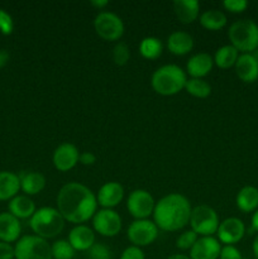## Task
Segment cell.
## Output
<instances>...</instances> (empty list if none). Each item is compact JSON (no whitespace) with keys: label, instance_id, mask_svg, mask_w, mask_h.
Returning a JSON list of instances; mask_svg holds the SVG:
<instances>
[{"label":"cell","instance_id":"1f68e13d","mask_svg":"<svg viewBox=\"0 0 258 259\" xmlns=\"http://www.w3.org/2000/svg\"><path fill=\"white\" fill-rule=\"evenodd\" d=\"M197 239H199V235L196 233L192 230H186L177 237L176 247L181 250H190Z\"/></svg>","mask_w":258,"mask_h":259},{"label":"cell","instance_id":"ab89813d","mask_svg":"<svg viewBox=\"0 0 258 259\" xmlns=\"http://www.w3.org/2000/svg\"><path fill=\"white\" fill-rule=\"evenodd\" d=\"M10 60V55L7 50H0V68L5 67Z\"/></svg>","mask_w":258,"mask_h":259},{"label":"cell","instance_id":"30bf717a","mask_svg":"<svg viewBox=\"0 0 258 259\" xmlns=\"http://www.w3.org/2000/svg\"><path fill=\"white\" fill-rule=\"evenodd\" d=\"M159 229L154 222L149 219L144 220H134L126 230V237L129 242L136 247H146L152 244L158 237Z\"/></svg>","mask_w":258,"mask_h":259},{"label":"cell","instance_id":"2e32d148","mask_svg":"<svg viewBox=\"0 0 258 259\" xmlns=\"http://www.w3.org/2000/svg\"><path fill=\"white\" fill-rule=\"evenodd\" d=\"M235 73L238 78L245 83L258 80V61L253 53H242L235 63Z\"/></svg>","mask_w":258,"mask_h":259},{"label":"cell","instance_id":"8992f818","mask_svg":"<svg viewBox=\"0 0 258 259\" xmlns=\"http://www.w3.org/2000/svg\"><path fill=\"white\" fill-rule=\"evenodd\" d=\"M190 227L199 237H212L219 228V217L212 207L199 205L194 207L190 217Z\"/></svg>","mask_w":258,"mask_h":259},{"label":"cell","instance_id":"3957f363","mask_svg":"<svg viewBox=\"0 0 258 259\" xmlns=\"http://www.w3.org/2000/svg\"><path fill=\"white\" fill-rule=\"evenodd\" d=\"M187 75L180 66L164 65L157 68L151 78L153 90L162 96H172L185 89Z\"/></svg>","mask_w":258,"mask_h":259},{"label":"cell","instance_id":"60d3db41","mask_svg":"<svg viewBox=\"0 0 258 259\" xmlns=\"http://www.w3.org/2000/svg\"><path fill=\"white\" fill-rule=\"evenodd\" d=\"M90 4L93 5L94 8H96V9L101 10V9H104L105 7H108L109 2L108 0H91Z\"/></svg>","mask_w":258,"mask_h":259},{"label":"cell","instance_id":"7bdbcfd3","mask_svg":"<svg viewBox=\"0 0 258 259\" xmlns=\"http://www.w3.org/2000/svg\"><path fill=\"white\" fill-rule=\"evenodd\" d=\"M252 250H253V254H254V257L258 259V235L254 238V240H253Z\"/></svg>","mask_w":258,"mask_h":259},{"label":"cell","instance_id":"d6a6232c","mask_svg":"<svg viewBox=\"0 0 258 259\" xmlns=\"http://www.w3.org/2000/svg\"><path fill=\"white\" fill-rule=\"evenodd\" d=\"M14 30V20L12 15L4 9H0V33L4 35H10Z\"/></svg>","mask_w":258,"mask_h":259},{"label":"cell","instance_id":"83f0119b","mask_svg":"<svg viewBox=\"0 0 258 259\" xmlns=\"http://www.w3.org/2000/svg\"><path fill=\"white\" fill-rule=\"evenodd\" d=\"M162 52H163V45L157 37H146L139 43V53L146 60H157L161 57Z\"/></svg>","mask_w":258,"mask_h":259},{"label":"cell","instance_id":"74e56055","mask_svg":"<svg viewBox=\"0 0 258 259\" xmlns=\"http://www.w3.org/2000/svg\"><path fill=\"white\" fill-rule=\"evenodd\" d=\"M14 247L9 243L0 242V259H14Z\"/></svg>","mask_w":258,"mask_h":259},{"label":"cell","instance_id":"e575fe53","mask_svg":"<svg viewBox=\"0 0 258 259\" xmlns=\"http://www.w3.org/2000/svg\"><path fill=\"white\" fill-rule=\"evenodd\" d=\"M223 7L230 13H243L248 8L247 0H224L223 2Z\"/></svg>","mask_w":258,"mask_h":259},{"label":"cell","instance_id":"5bb4252c","mask_svg":"<svg viewBox=\"0 0 258 259\" xmlns=\"http://www.w3.org/2000/svg\"><path fill=\"white\" fill-rule=\"evenodd\" d=\"M124 197V189L119 182L110 181L99 189L96 200L103 209H113L118 206Z\"/></svg>","mask_w":258,"mask_h":259},{"label":"cell","instance_id":"d4e9b609","mask_svg":"<svg viewBox=\"0 0 258 259\" xmlns=\"http://www.w3.org/2000/svg\"><path fill=\"white\" fill-rule=\"evenodd\" d=\"M237 207L243 212H253L258 209V189L254 186H244L235 197Z\"/></svg>","mask_w":258,"mask_h":259},{"label":"cell","instance_id":"836d02e7","mask_svg":"<svg viewBox=\"0 0 258 259\" xmlns=\"http://www.w3.org/2000/svg\"><path fill=\"white\" fill-rule=\"evenodd\" d=\"M88 253L90 259H111L110 249L101 243H95Z\"/></svg>","mask_w":258,"mask_h":259},{"label":"cell","instance_id":"d590c367","mask_svg":"<svg viewBox=\"0 0 258 259\" xmlns=\"http://www.w3.org/2000/svg\"><path fill=\"white\" fill-rule=\"evenodd\" d=\"M219 259H243L242 253L234 245H224L220 250Z\"/></svg>","mask_w":258,"mask_h":259},{"label":"cell","instance_id":"9c48e42d","mask_svg":"<svg viewBox=\"0 0 258 259\" xmlns=\"http://www.w3.org/2000/svg\"><path fill=\"white\" fill-rule=\"evenodd\" d=\"M154 206L156 201L153 196L146 190H134L126 199V209L136 220L148 219L151 215H153Z\"/></svg>","mask_w":258,"mask_h":259},{"label":"cell","instance_id":"7a4b0ae2","mask_svg":"<svg viewBox=\"0 0 258 259\" xmlns=\"http://www.w3.org/2000/svg\"><path fill=\"white\" fill-rule=\"evenodd\" d=\"M192 207L181 194H168L156 202L153 222L159 230L177 232L190 223Z\"/></svg>","mask_w":258,"mask_h":259},{"label":"cell","instance_id":"6da1fadb","mask_svg":"<svg viewBox=\"0 0 258 259\" xmlns=\"http://www.w3.org/2000/svg\"><path fill=\"white\" fill-rule=\"evenodd\" d=\"M56 204L63 219L75 225H81L93 219L98 211L96 195L80 182L63 185L57 194Z\"/></svg>","mask_w":258,"mask_h":259},{"label":"cell","instance_id":"603a6c76","mask_svg":"<svg viewBox=\"0 0 258 259\" xmlns=\"http://www.w3.org/2000/svg\"><path fill=\"white\" fill-rule=\"evenodd\" d=\"M174 10L177 19L184 24H191L199 18L200 4L196 0H176Z\"/></svg>","mask_w":258,"mask_h":259},{"label":"cell","instance_id":"d6986e66","mask_svg":"<svg viewBox=\"0 0 258 259\" xmlns=\"http://www.w3.org/2000/svg\"><path fill=\"white\" fill-rule=\"evenodd\" d=\"M22 225L10 212H0V242L14 243L19 240Z\"/></svg>","mask_w":258,"mask_h":259},{"label":"cell","instance_id":"9a60e30c","mask_svg":"<svg viewBox=\"0 0 258 259\" xmlns=\"http://www.w3.org/2000/svg\"><path fill=\"white\" fill-rule=\"evenodd\" d=\"M222 245L214 237H200L190 249L191 259H219Z\"/></svg>","mask_w":258,"mask_h":259},{"label":"cell","instance_id":"4dcf8cb0","mask_svg":"<svg viewBox=\"0 0 258 259\" xmlns=\"http://www.w3.org/2000/svg\"><path fill=\"white\" fill-rule=\"evenodd\" d=\"M131 58L129 47L123 42L116 43L113 48V61L116 66H125Z\"/></svg>","mask_w":258,"mask_h":259},{"label":"cell","instance_id":"52a82bcc","mask_svg":"<svg viewBox=\"0 0 258 259\" xmlns=\"http://www.w3.org/2000/svg\"><path fill=\"white\" fill-rule=\"evenodd\" d=\"M15 259H53L51 244L37 235L19 238L14 247Z\"/></svg>","mask_w":258,"mask_h":259},{"label":"cell","instance_id":"8d00e7d4","mask_svg":"<svg viewBox=\"0 0 258 259\" xmlns=\"http://www.w3.org/2000/svg\"><path fill=\"white\" fill-rule=\"evenodd\" d=\"M120 259H146L144 252L139 247L136 245H131V247L125 248L121 253Z\"/></svg>","mask_w":258,"mask_h":259},{"label":"cell","instance_id":"7402d4cb","mask_svg":"<svg viewBox=\"0 0 258 259\" xmlns=\"http://www.w3.org/2000/svg\"><path fill=\"white\" fill-rule=\"evenodd\" d=\"M8 209L12 215L18 219H30L35 212V204L27 195H17L8 204Z\"/></svg>","mask_w":258,"mask_h":259},{"label":"cell","instance_id":"e0dca14e","mask_svg":"<svg viewBox=\"0 0 258 259\" xmlns=\"http://www.w3.org/2000/svg\"><path fill=\"white\" fill-rule=\"evenodd\" d=\"M214 66V58L209 53L200 52L191 56L186 63V72L190 78H204L209 75Z\"/></svg>","mask_w":258,"mask_h":259},{"label":"cell","instance_id":"44dd1931","mask_svg":"<svg viewBox=\"0 0 258 259\" xmlns=\"http://www.w3.org/2000/svg\"><path fill=\"white\" fill-rule=\"evenodd\" d=\"M18 176L20 181V190L27 196L39 194L46 187V177L40 172L22 171Z\"/></svg>","mask_w":258,"mask_h":259},{"label":"cell","instance_id":"f35d334b","mask_svg":"<svg viewBox=\"0 0 258 259\" xmlns=\"http://www.w3.org/2000/svg\"><path fill=\"white\" fill-rule=\"evenodd\" d=\"M78 162L83 166H93L96 162V156L91 152H82L80 153V158H78Z\"/></svg>","mask_w":258,"mask_h":259},{"label":"cell","instance_id":"f1b7e54d","mask_svg":"<svg viewBox=\"0 0 258 259\" xmlns=\"http://www.w3.org/2000/svg\"><path fill=\"white\" fill-rule=\"evenodd\" d=\"M185 90L197 99H206L211 94V86L204 78H187Z\"/></svg>","mask_w":258,"mask_h":259},{"label":"cell","instance_id":"7c38bea8","mask_svg":"<svg viewBox=\"0 0 258 259\" xmlns=\"http://www.w3.org/2000/svg\"><path fill=\"white\" fill-rule=\"evenodd\" d=\"M245 234V225L238 218H228L223 220L218 228V240L224 245H234L243 239Z\"/></svg>","mask_w":258,"mask_h":259},{"label":"cell","instance_id":"8fae6325","mask_svg":"<svg viewBox=\"0 0 258 259\" xmlns=\"http://www.w3.org/2000/svg\"><path fill=\"white\" fill-rule=\"evenodd\" d=\"M94 232L106 238H113L120 233L123 223L121 218L115 210L101 209L93 217Z\"/></svg>","mask_w":258,"mask_h":259},{"label":"cell","instance_id":"4fadbf2b","mask_svg":"<svg viewBox=\"0 0 258 259\" xmlns=\"http://www.w3.org/2000/svg\"><path fill=\"white\" fill-rule=\"evenodd\" d=\"M80 153L75 144L62 143L55 149L52 156L53 166L60 172H67L78 163Z\"/></svg>","mask_w":258,"mask_h":259},{"label":"cell","instance_id":"277c9868","mask_svg":"<svg viewBox=\"0 0 258 259\" xmlns=\"http://www.w3.org/2000/svg\"><path fill=\"white\" fill-rule=\"evenodd\" d=\"M66 220L57 209L51 206L40 207L35 210L29 219V227L34 235L43 239H52L61 234L65 228Z\"/></svg>","mask_w":258,"mask_h":259},{"label":"cell","instance_id":"ba28073f","mask_svg":"<svg viewBox=\"0 0 258 259\" xmlns=\"http://www.w3.org/2000/svg\"><path fill=\"white\" fill-rule=\"evenodd\" d=\"M94 29L101 39L114 42L124 34V23L115 13L101 12L94 20Z\"/></svg>","mask_w":258,"mask_h":259},{"label":"cell","instance_id":"ac0fdd59","mask_svg":"<svg viewBox=\"0 0 258 259\" xmlns=\"http://www.w3.org/2000/svg\"><path fill=\"white\" fill-rule=\"evenodd\" d=\"M67 240L75 250L85 252L95 244V232L85 224L76 225L68 233Z\"/></svg>","mask_w":258,"mask_h":259},{"label":"cell","instance_id":"ffe728a7","mask_svg":"<svg viewBox=\"0 0 258 259\" xmlns=\"http://www.w3.org/2000/svg\"><path fill=\"white\" fill-rule=\"evenodd\" d=\"M167 48L175 56H185L194 48V38L187 32L176 30L167 38Z\"/></svg>","mask_w":258,"mask_h":259},{"label":"cell","instance_id":"5b68a950","mask_svg":"<svg viewBox=\"0 0 258 259\" xmlns=\"http://www.w3.org/2000/svg\"><path fill=\"white\" fill-rule=\"evenodd\" d=\"M230 45L242 53H253L258 48V24L252 19H240L228 29Z\"/></svg>","mask_w":258,"mask_h":259},{"label":"cell","instance_id":"cb8c5ba5","mask_svg":"<svg viewBox=\"0 0 258 259\" xmlns=\"http://www.w3.org/2000/svg\"><path fill=\"white\" fill-rule=\"evenodd\" d=\"M20 190L19 176L14 172L0 171V201H10Z\"/></svg>","mask_w":258,"mask_h":259},{"label":"cell","instance_id":"f546056e","mask_svg":"<svg viewBox=\"0 0 258 259\" xmlns=\"http://www.w3.org/2000/svg\"><path fill=\"white\" fill-rule=\"evenodd\" d=\"M51 252L53 259H72L75 257L76 250L68 243V240L60 239L51 245Z\"/></svg>","mask_w":258,"mask_h":259},{"label":"cell","instance_id":"b9f144b4","mask_svg":"<svg viewBox=\"0 0 258 259\" xmlns=\"http://www.w3.org/2000/svg\"><path fill=\"white\" fill-rule=\"evenodd\" d=\"M252 230L258 232V209L252 215Z\"/></svg>","mask_w":258,"mask_h":259},{"label":"cell","instance_id":"484cf974","mask_svg":"<svg viewBox=\"0 0 258 259\" xmlns=\"http://www.w3.org/2000/svg\"><path fill=\"white\" fill-rule=\"evenodd\" d=\"M227 15L222 10L210 9L200 15V24L202 25V28L207 30H212V32L223 29L227 25Z\"/></svg>","mask_w":258,"mask_h":259},{"label":"cell","instance_id":"ee69618b","mask_svg":"<svg viewBox=\"0 0 258 259\" xmlns=\"http://www.w3.org/2000/svg\"><path fill=\"white\" fill-rule=\"evenodd\" d=\"M167 259H191V258L187 257V255H185V254H172V255H169Z\"/></svg>","mask_w":258,"mask_h":259},{"label":"cell","instance_id":"4316f807","mask_svg":"<svg viewBox=\"0 0 258 259\" xmlns=\"http://www.w3.org/2000/svg\"><path fill=\"white\" fill-rule=\"evenodd\" d=\"M238 57H239V52L232 45H227L218 48L212 58H214V63L218 67L222 68V70H228V68L235 66Z\"/></svg>","mask_w":258,"mask_h":259}]
</instances>
